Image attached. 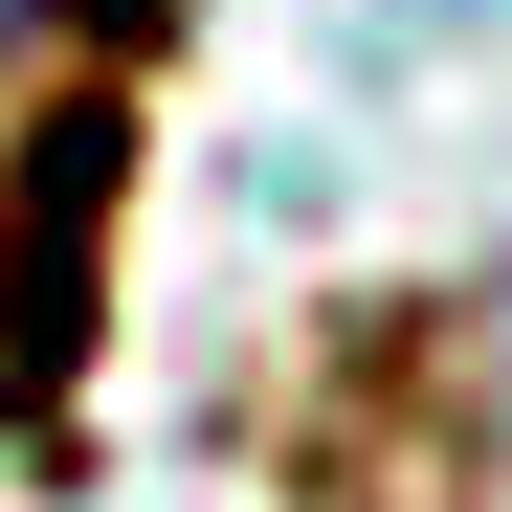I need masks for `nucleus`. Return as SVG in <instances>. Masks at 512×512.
Instances as JSON below:
<instances>
[{
  "instance_id": "1",
  "label": "nucleus",
  "mask_w": 512,
  "mask_h": 512,
  "mask_svg": "<svg viewBox=\"0 0 512 512\" xmlns=\"http://www.w3.org/2000/svg\"><path fill=\"white\" fill-rule=\"evenodd\" d=\"M112 201H134V23H112V67H45L0 134V446H67V401H90Z\"/></svg>"
}]
</instances>
